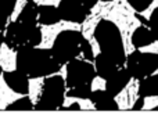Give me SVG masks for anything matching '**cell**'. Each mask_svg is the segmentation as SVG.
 Segmentation results:
<instances>
[{
    "instance_id": "cell-1",
    "label": "cell",
    "mask_w": 158,
    "mask_h": 115,
    "mask_svg": "<svg viewBox=\"0 0 158 115\" xmlns=\"http://www.w3.org/2000/svg\"><path fill=\"white\" fill-rule=\"evenodd\" d=\"M115 24L121 35L122 49L125 57H129L136 50L132 38L133 33L142 27V21L136 15V11L128 0H112V6L108 10L106 18Z\"/></svg>"
},
{
    "instance_id": "cell-2",
    "label": "cell",
    "mask_w": 158,
    "mask_h": 115,
    "mask_svg": "<svg viewBox=\"0 0 158 115\" xmlns=\"http://www.w3.org/2000/svg\"><path fill=\"white\" fill-rule=\"evenodd\" d=\"M65 31H81V24L68 19H60L54 24H43L40 25V33L42 39L40 43L38 44L39 50H50L53 49L56 43V39L61 32Z\"/></svg>"
},
{
    "instance_id": "cell-3",
    "label": "cell",
    "mask_w": 158,
    "mask_h": 115,
    "mask_svg": "<svg viewBox=\"0 0 158 115\" xmlns=\"http://www.w3.org/2000/svg\"><path fill=\"white\" fill-rule=\"evenodd\" d=\"M112 6V0H98L96 2V4L92 7V10L89 11V14L86 15L85 21L81 25V32L86 40L92 39L94 36L96 28L100 24L101 19L106 18L108 10Z\"/></svg>"
},
{
    "instance_id": "cell-4",
    "label": "cell",
    "mask_w": 158,
    "mask_h": 115,
    "mask_svg": "<svg viewBox=\"0 0 158 115\" xmlns=\"http://www.w3.org/2000/svg\"><path fill=\"white\" fill-rule=\"evenodd\" d=\"M140 93V82L137 78H131L119 93L114 96V101L119 110H133Z\"/></svg>"
},
{
    "instance_id": "cell-5",
    "label": "cell",
    "mask_w": 158,
    "mask_h": 115,
    "mask_svg": "<svg viewBox=\"0 0 158 115\" xmlns=\"http://www.w3.org/2000/svg\"><path fill=\"white\" fill-rule=\"evenodd\" d=\"M25 97V93H18L7 85L4 76L0 75V110H6L11 104Z\"/></svg>"
},
{
    "instance_id": "cell-6",
    "label": "cell",
    "mask_w": 158,
    "mask_h": 115,
    "mask_svg": "<svg viewBox=\"0 0 158 115\" xmlns=\"http://www.w3.org/2000/svg\"><path fill=\"white\" fill-rule=\"evenodd\" d=\"M0 68L4 72H14L17 69V51L6 43L0 46Z\"/></svg>"
},
{
    "instance_id": "cell-7",
    "label": "cell",
    "mask_w": 158,
    "mask_h": 115,
    "mask_svg": "<svg viewBox=\"0 0 158 115\" xmlns=\"http://www.w3.org/2000/svg\"><path fill=\"white\" fill-rule=\"evenodd\" d=\"M44 82H46V76H36L28 80V99L31 100L32 105H36L40 100L43 94Z\"/></svg>"
},
{
    "instance_id": "cell-8",
    "label": "cell",
    "mask_w": 158,
    "mask_h": 115,
    "mask_svg": "<svg viewBox=\"0 0 158 115\" xmlns=\"http://www.w3.org/2000/svg\"><path fill=\"white\" fill-rule=\"evenodd\" d=\"M72 104H78V107L83 111H93L96 110V105L92 100L89 99H82V97H75V96H68L65 94L64 97V101H63V107L64 108H68L71 107Z\"/></svg>"
},
{
    "instance_id": "cell-9",
    "label": "cell",
    "mask_w": 158,
    "mask_h": 115,
    "mask_svg": "<svg viewBox=\"0 0 158 115\" xmlns=\"http://www.w3.org/2000/svg\"><path fill=\"white\" fill-rule=\"evenodd\" d=\"M27 4H28L27 0H15V3H14V8H13V11H11V14L8 15V19H7V22H6L4 28H7L10 22H15L17 19H18L19 14H21L22 10L27 7Z\"/></svg>"
},
{
    "instance_id": "cell-10",
    "label": "cell",
    "mask_w": 158,
    "mask_h": 115,
    "mask_svg": "<svg viewBox=\"0 0 158 115\" xmlns=\"http://www.w3.org/2000/svg\"><path fill=\"white\" fill-rule=\"evenodd\" d=\"M107 90V80L103 76H94L90 83V92L96 93V92H106Z\"/></svg>"
},
{
    "instance_id": "cell-11",
    "label": "cell",
    "mask_w": 158,
    "mask_h": 115,
    "mask_svg": "<svg viewBox=\"0 0 158 115\" xmlns=\"http://www.w3.org/2000/svg\"><path fill=\"white\" fill-rule=\"evenodd\" d=\"M142 110H156L158 108V94H153V96H146L144 101H143Z\"/></svg>"
},
{
    "instance_id": "cell-12",
    "label": "cell",
    "mask_w": 158,
    "mask_h": 115,
    "mask_svg": "<svg viewBox=\"0 0 158 115\" xmlns=\"http://www.w3.org/2000/svg\"><path fill=\"white\" fill-rule=\"evenodd\" d=\"M89 44H90V51H92V55H93V58H96V57H98V55L101 54V47H100V43H98V40L93 36L92 39H89Z\"/></svg>"
},
{
    "instance_id": "cell-13",
    "label": "cell",
    "mask_w": 158,
    "mask_h": 115,
    "mask_svg": "<svg viewBox=\"0 0 158 115\" xmlns=\"http://www.w3.org/2000/svg\"><path fill=\"white\" fill-rule=\"evenodd\" d=\"M63 0H33V3L38 6H47V7H58Z\"/></svg>"
}]
</instances>
